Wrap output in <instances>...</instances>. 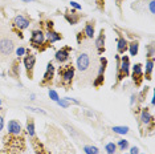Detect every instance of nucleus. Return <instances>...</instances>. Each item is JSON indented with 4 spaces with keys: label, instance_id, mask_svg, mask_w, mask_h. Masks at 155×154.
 Masks as SVG:
<instances>
[{
    "label": "nucleus",
    "instance_id": "obj_1",
    "mask_svg": "<svg viewBox=\"0 0 155 154\" xmlns=\"http://www.w3.org/2000/svg\"><path fill=\"white\" fill-rule=\"evenodd\" d=\"M16 47V38L13 32L9 31L0 22V61H5L13 53Z\"/></svg>",
    "mask_w": 155,
    "mask_h": 154
},
{
    "label": "nucleus",
    "instance_id": "obj_2",
    "mask_svg": "<svg viewBox=\"0 0 155 154\" xmlns=\"http://www.w3.org/2000/svg\"><path fill=\"white\" fill-rule=\"evenodd\" d=\"M77 69L81 75H87L91 71H94L96 68V60L91 59V53L89 51H84L81 52L77 57Z\"/></svg>",
    "mask_w": 155,
    "mask_h": 154
},
{
    "label": "nucleus",
    "instance_id": "obj_3",
    "mask_svg": "<svg viewBox=\"0 0 155 154\" xmlns=\"http://www.w3.org/2000/svg\"><path fill=\"white\" fill-rule=\"evenodd\" d=\"M74 66L72 62L66 65H62L58 68V75H60V84L62 86H65V89L72 88V82H73V77H74Z\"/></svg>",
    "mask_w": 155,
    "mask_h": 154
},
{
    "label": "nucleus",
    "instance_id": "obj_4",
    "mask_svg": "<svg viewBox=\"0 0 155 154\" xmlns=\"http://www.w3.org/2000/svg\"><path fill=\"white\" fill-rule=\"evenodd\" d=\"M31 17L24 15H17L12 20V32H15L20 38H23V31L31 25Z\"/></svg>",
    "mask_w": 155,
    "mask_h": 154
},
{
    "label": "nucleus",
    "instance_id": "obj_5",
    "mask_svg": "<svg viewBox=\"0 0 155 154\" xmlns=\"http://www.w3.org/2000/svg\"><path fill=\"white\" fill-rule=\"evenodd\" d=\"M117 61H118V66H117V82L122 81L123 79L129 77L130 73V59L129 56H122L119 59V56H117Z\"/></svg>",
    "mask_w": 155,
    "mask_h": 154
},
{
    "label": "nucleus",
    "instance_id": "obj_6",
    "mask_svg": "<svg viewBox=\"0 0 155 154\" xmlns=\"http://www.w3.org/2000/svg\"><path fill=\"white\" fill-rule=\"evenodd\" d=\"M31 45L33 48H36L38 51H43V45H45V33L44 31L41 29H35L32 31V36H31ZM44 48H47L45 45Z\"/></svg>",
    "mask_w": 155,
    "mask_h": 154
},
{
    "label": "nucleus",
    "instance_id": "obj_7",
    "mask_svg": "<svg viewBox=\"0 0 155 154\" xmlns=\"http://www.w3.org/2000/svg\"><path fill=\"white\" fill-rule=\"evenodd\" d=\"M45 25H47V35H45V38H47V41H48V45L51 47V44L61 40L62 35L56 32V31L53 29V22H47Z\"/></svg>",
    "mask_w": 155,
    "mask_h": 154
},
{
    "label": "nucleus",
    "instance_id": "obj_8",
    "mask_svg": "<svg viewBox=\"0 0 155 154\" xmlns=\"http://www.w3.org/2000/svg\"><path fill=\"white\" fill-rule=\"evenodd\" d=\"M53 77H54V65L52 61H49L47 65V71H45L44 77L40 82V86H51L52 82H53Z\"/></svg>",
    "mask_w": 155,
    "mask_h": 154
},
{
    "label": "nucleus",
    "instance_id": "obj_9",
    "mask_svg": "<svg viewBox=\"0 0 155 154\" xmlns=\"http://www.w3.org/2000/svg\"><path fill=\"white\" fill-rule=\"evenodd\" d=\"M28 52V56L24 57V66H25V71H27V76L29 80L33 79V69H35V64H36V56L31 55L29 51Z\"/></svg>",
    "mask_w": 155,
    "mask_h": 154
},
{
    "label": "nucleus",
    "instance_id": "obj_10",
    "mask_svg": "<svg viewBox=\"0 0 155 154\" xmlns=\"http://www.w3.org/2000/svg\"><path fill=\"white\" fill-rule=\"evenodd\" d=\"M133 81L134 84H135V86L137 88H139L140 85H142V81H143V69H142V64H135L133 66Z\"/></svg>",
    "mask_w": 155,
    "mask_h": 154
},
{
    "label": "nucleus",
    "instance_id": "obj_11",
    "mask_svg": "<svg viewBox=\"0 0 155 154\" xmlns=\"http://www.w3.org/2000/svg\"><path fill=\"white\" fill-rule=\"evenodd\" d=\"M70 52H72V47H64V48H61L60 51L56 52V56H54L56 61H58L60 64H64L65 61L69 60Z\"/></svg>",
    "mask_w": 155,
    "mask_h": 154
},
{
    "label": "nucleus",
    "instance_id": "obj_12",
    "mask_svg": "<svg viewBox=\"0 0 155 154\" xmlns=\"http://www.w3.org/2000/svg\"><path fill=\"white\" fill-rule=\"evenodd\" d=\"M105 40H106V35H105V29L100 31V35L96 38V48H97V53L102 55L105 52Z\"/></svg>",
    "mask_w": 155,
    "mask_h": 154
},
{
    "label": "nucleus",
    "instance_id": "obj_13",
    "mask_svg": "<svg viewBox=\"0 0 155 154\" xmlns=\"http://www.w3.org/2000/svg\"><path fill=\"white\" fill-rule=\"evenodd\" d=\"M21 125H20L19 121L16 120H11L8 122V134L12 136H20L21 134Z\"/></svg>",
    "mask_w": 155,
    "mask_h": 154
},
{
    "label": "nucleus",
    "instance_id": "obj_14",
    "mask_svg": "<svg viewBox=\"0 0 155 154\" xmlns=\"http://www.w3.org/2000/svg\"><path fill=\"white\" fill-rule=\"evenodd\" d=\"M140 122H142L143 125H151V128L154 126V117L150 114V110L147 109V108H143L142 112H140Z\"/></svg>",
    "mask_w": 155,
    "mask_h": 154
},
{
    "label": "nucleus",
    "instance_id": "obj_15",
    "mask_svg": "<svg viewBox=\"0 0 155 154\" xmlns=\"http://www.w3.org/2000/svg\"><path fill=\"white\" fill-rule=\"evenodd\" d=\"M31 139H32L31 142H32V146H33V149H35V152H36V154H49V152L44 148L43 143L38 141L36 136H35V137H31Z\"/></svg>",
    "mask_w": 155,
    "mask_h": 154
},
{
    "label": "nucleus",
    "instance_id": "obj_16",
    "mask_svg": "<svg viewBox=\"0 0 155 154\" xmlns=\"http://www.w3.org/2000/svg\"><path fill=\"white\" fill-rule=\"evenodd\" d=\"M65 19H66V22H68L69 24H72V25H76L77 23L80 22V19H81V15L80 13H76V11H66L65 12Z\"/></svg>",
    "mask_w": 155,
    "mask_h": 154
},
{
    "label": "nucleus",
    "instance_id": "obj_17",
    "mask_svg": "<svg viewBox=\"0 0 155 154\" xmlns=\"http://www.w3.org/2000/svg\"><path fill=\"white\" fill-rule=\"evenodd\" d=\"M119 36H118V45H117V48H118V53L119 55H125V52L127 51V47H129V43L126 41V38L122 36L121 33H118Z\"/></svg>",
    "mask_w": 155,
    "mask_h": 154
},
{
    "label": "nucleus",
    "instance_id": "obj_18",
    "mask_svg": "<svg viewBox=\"0 0 155 154\" xmlns=\"http://www.w3.org/2000/svg\"><path fill=\"white\" fill-rule=\"evenodd\" d=\"M153 69H154V59H149L146 62V73H143V79L151 80L153 79Z\"/></svg>",
    "mask_w": 155,
    "mask_h": 154
},
{
    "label": "nucleus",
    "instance_id": "obj_19",
    "mask_svg": "<svg viewBox=\"0 0 155 154\" xmlns=\"http://www.w3.org/2000/svg\"><path fill=\"white\" fill-rule=\"evenodd\" d=\"M84 33L87 38H93L94 37V20H90V22L86 23L85 29H84Z\"/></svg>",
    "mask_w": 155,
    "mask_h": 154
},
{
    "label": "nucleus",
    "instance_id": "obj_20",
    "mask_svg": "<svg viewBox=\"0 0 155 154\" xmlns=\"http://www.w3.org/2000/svg\"><path fill=\"white\" fill-rule=\"evenodd\" d=\"M27 133L29 134V137H35L36 133H35V121L32 117L27 118Z\"/></svg>",
    "mask_w": 155,
    "mask_h": 154
},
{
    "label": "nucleus",
    "instance_id": "obj_21",
    "mask_svg": "<svg viewBox=\"0 0 155 154\" xmlns=\"http://www.w3.org/2000/svg\"><path fill=\"white\" fill-rule=\"evenodd\" d=\"M127 49L130 51V55H131V56H137V55H138V49H139L138 41H131V43L129 44Z\"/></svg>",
    "mask_w": 155,
    "mask_h": 154
},
{
    "label": "nucleus",
    "instance_id": "obj_22",
    "mask_svg": "<svg viewBox=\"0 0 155 154\" xmlns=\"http://www.w3.org/2000/svg\"><path fill=\"white\" fill-rule=\"evenodd\" d=\"M104 82H105V75H97V77L93 81V85L96 88H100V86L104 85Z\"/></svg>",
    "mask_w": 155,
    "mask_h": 154
},
{
    "label": "nucleus",
    "instance_id": "obj_23",
    "mask_svg": "<svg viewBox=\"0 0 155 154\" xmlns=\"http://www.w3.org/2000/svg\"><path fill=\"white\" fill-rule=\"evenodd\" d=\"M113 130H114V133H117V134H127L129 128L127 126H114Z\"/></svg>",
    "mask_w": 155,
    "mask_h": 154
},
{
    "label": "nucleus",
    "instance_id": "obj_24",
    "mask_svg": "<svg viewBox=\"0 0 155 154\" xmlns=\"http://www.w3.org/2000/svg\"><path fill=\"white\" fill-rule=\"evenodd\" d=\"M105 149H106L107 154H114V153H115V150H117V145H115L114 142H109V143H106Z\"/></svg>",
    "mask_w": 155,
    "mask_h": 154
},
{
    "label": "nucleus",
    "instance_id": "obj_25",
    "mask_svg": "<svg viewBox=\"0 0 155 154\" xmlns=\"http://www.w3.org/2000/svg\"><path fill=\"white\" fill-rule=\"evenodd\" d=\"M117 146H118V148L122 150V152H125V150L129 148V141H126V139H119V141H118V145H117Z\"/></svg>",
    "mask_w": 155,
    "mask_h": 154
},
{
    "label": "nucleus",
    "instance_id": "obj_26",
    "mask_svg": "<svg viewBox=\"0 0 155 154\" xmlns=\"http://www.w3.org/2000/svg\"><path fill=\"white\" fill-rule=\"evenodd\" d=\"M84 150H85L86 154H97L98 153V149L96 146H84Z\"/></svg>",
    "mask_w": 155,
    "mask_h": 154
},
{
    "label": "nucleus",
    "instance_id": "obj_27",
    "mask_svg": "<svg viewBox=\"0 0 155 154\" xmlns=\"http://www.w3.org/2000/svg\"><path fill=\"white\" fill-rule=\"evenodd\" d=\"M48 94H49V97H51V99L53 100V101H58V100H60V97H58L57 92H56V90H53V89H49Z\"/></svg>",
    "mask_w": 155,
    "mask_h": 154
},
{
    "label": "nucleus",
    "instance_id": "obj_28",
    "mask_svg": "<svg viewBox=\"0 0 155 154\" xmlns=\"http://www.w3.org/2000/svg\"><path fill=\"white\" fill-rule=\"evenodd\" d=\"M60 106H62V108H69V105H70V102L66 99H61V100H58V101H56Z\"/></svg>",
    "mask_w": 155,
    "mask_h": 154
},
{
    "label": "nucleus",
    "instance_id": "obj_29",
    "mask_svg": "<svg viewBox=\"0 0 155 154\" xmlns=\"http://www.w3.org/2000/svg\"><path fill=\"white\" fill-rule=\"evenodd\" d=\"M27 53V49H25V48H24V47H19V48H17V49H16V56H17V57H21V56H24V55H25Z\"/></svg>",
    "mask_w": 155,
    "mask_h": 154
},
{
    "label": "nucleus",
    "instance_id": "obj_30",
    "mask_svg": "<svg viewBox=\"0 0 155 154\" xmlns=\"http://www.w3.org/2000/svg\"><path fill=\"white\" fill-rule=\"evenodd\" d=\"M96 2V4L98 7V9H101V11H104L105 9V0H94Z\"/></svg>",
    "mask_w": 155,
    "mask_h": 154
},
{
    "label": "nucleus",
    "instance_id": "obj_31",
    "mask_svg": "<svg viewBox=\"0 0 155 154\" xmlns=\"http://www.w3.org/2000/svg\"><path fill=\"white\" fill-rule=\"evenodd\" d=\"M3 128H4V112L0 113V132L3 130Z\"/></svg>",
    "mask_w": 155,
    "mask_h": 154
},
{
    "label": "nucleus",
    "instance_id": "obj_32",
    "mask_svg": "<svg viewBox=\"0 0 155 154\" xmlns=\"http://www.w3.org/2000/svg\"><path fill=\"white\" fill-rule=\"evenodd\" d=\"M29 110H32V112H36V113H41V114H45V112L43 109H37V108H33V106H29L28 108Z\"/></svg>",
    "mask_w": 155,
    "mask_h": 154
},
{
    "label": "nucleus",
    "instance_id": "obj_33",
    "mask_svg": "<svg viewBox=\"0 0 155 154\" xmlns=\"http://www.w3.org/2000/svg\"><path fill=\"white\" fill-rule=\"evenodd\" d=\"M149 7H150V12L151 13H155V2H154V0H151V2H150Z\"/></svg>",
    "mask_w": 155,
    "mask_h": 154
},
{
    "label": "nucleus",
    "instance_id": "obj_34",
    "mask_svg": "<svg viewBox=\"0 0 155 154\" xmlns=\"http://www.w3.org/2000/svg\"><path fill=\"white\" fill-rule=\"evenodd\" d=\"M130 154H139V149L137 148V146H133V148L130 149Z\"/></svg>",
    "mask_w": 155,
    "mask_h": 154
},
{
    "label": "nucleus",
    "instance_id": "obj_35",
    "mask_svg": "<svg viewBox=\"0 0 155 154\" xmlns=\"http://www.w3.org/2000/svg\"><path fill=\"white\" fill-rule=\"evenodd\" d=\"M70 5H72L73 8H76V9H81V5H80V4H77L76 2H70Z\"/></svg>",
    "mask_w": 155,
    "mask_h": 154
},
{
    "label": "nucleus",
    "instance_id": "obj_36",
    "mask_svg": "<svg viewBox=\"0 0 155 154\" xmlns=\"http://www.w3.org/2000/svg\"><path fill=\"white\" fill-rule=\"evenodd\" d=\"M121 3H122V0H117V4L118 5H121Z\"/></svg>",
    "mask_w": 155,
    "mask_h": 154
},
{
    "label": "nucleus",
    "instance_id": "obj_37",
    "mask_svg": "<svg viewBox=\"0 0 155 154\" xmlns=\"http://www.w3.org/2000/svg\"><path fill=\"white\" fill-rule=\"evenodd\" d=\"M23 2H35V0H23Z\"/></svg>",
    "mask_w": 155,
    "mask_h": 154
},
{
    "label": "nucleus",
    "instance_id": "obj_38",
    "mask_svg": "<svg viewBox=\"0 0 155 154\" xmlns=\"http://www.w3.org/2000/svg\"><path fill=\"white\" fill-rule=\"evenodd\" d=\"M0 105H2V100H0Z\"/></svg>",
    "mask_w": 155,
    "mask_h": 154
}]
</instances>
